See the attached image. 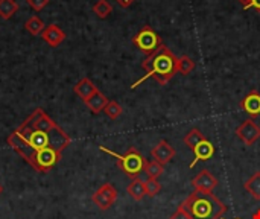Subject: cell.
<instances>
[{
	"instance_id": "obj_1",
	"label": "cell",
	"mask_w": 260,
	"mask_h": 219,
	"mask_svg": "<svg viewBox=\"0 0 260 219\" xmlns=\"http://www.w3.org/2000/svg\"><path fill=\"white\" fill-rule=\"evenodd\" d=\"M72 139L61 130L41 108H37L9 137L8 145L20 155L24 162L30 163L34 155L46 148H53L62 152Z\"/></svg>"
},
{
	"instance_id": "obj_2",
	"label": "cell",
	"mask_w": 260,
	"mask_h": 219,
	"mask_svg": "<svg viewBox=\"0 0 260 219\" xmlns=\"http://www.w3.org/2000/svg\"><path fill=\"white\" fill-rule=\"evenodd\" d=\"M177 62H178V58L172 53L171 49H168V46L163 44L157 52H154L146 59H143L142 69L146 73L139 81H136L131 85V88H137L148 78H154L160 85H166L175 76V73H178Z\"/></svg>"
},
{
	"instance_id": "obj_3",
	"label": "cell",
	"mask_w": 260,
	"mask_h": 219,
	"mask_svg": "<svg viewBox=\"0 0 260 219\" xmlns=\"http://www.w3.org/2000/svg\"><path fill=\"white\" fill-rule=\"evenodd\" d=\"M183 209L190 219H221L227 212V206L213 192L195 191L183 203Z\"/></svg>"
},
{
	"instance_id": "obj_4",
	"label": "cell",
	"mask_w": 260,
	"mask_h": 219,
	"mask_svg": "<svg viewBox=\"0 0 260 219\" xmlns=\"http://www.w3.org/2000/svg\"><path fill=\"white\" fill-rule=\"evenodd\" d=\"M99 149L102 152H107L110 155H113L114 159H117V168L128 177L131 178H137L142 172H145V166H146V159L136 149V148H129L125 154H117L111 149H107L105 146H99Z\"/></svg>"
},
{
	"instance_id": "obj_5",
	"label": "cell",
	"mask_w": 260,
	"mask_h": 219,
	"mask_svg": "<svg viewBox=\"0 0 260 219\" xmlns=\"http://www.w3.org/2000/svg\"><path fill=\"white\" fill-rule=\"evenodd\" d=\"M133 43L134 46L143 52L145 55H152L154 52H157L161 46H163V40L161 37L151 27V26H143L134 37H133Z\"/></svg>"
},
{
	"instance_id": "obj_6",
	"label": "cell",
	"mask_w": 260,
	"mask_h": 219,
	"mask_svg": "<svg viewBox=\"0 0 260 219\" xmlns=\"http://www.w3.org/2000/svg\"><path fill=\"white\" fill-rule=\"evenodd\" d=\"M117 200V191L113 184L105 183L102 184L91 197V201L101 209V210H108Z\"/></svg>"
},
{
	"instance_id": "obj_7",
	"label": "cell",
	"mask_w": 260,
	"mask_h": 219,
	"mask_svg": "<svg viewBox=\"0 0 260 219\" xmlns=\"http://www.w3.org/2000/svg\"><path fill=\"white\" fill-rule=\"evenodd\" d=\"M236 136L247 146H251L260 139V127L253 119H247L236 128Z\"/></svg>"
},
{
	"instance_id": "obj_8",
	"label": "cell",
	"mask_w": 260,
	"mask_h": 219,
	"mask_svg": "<svg viewBox=\"0 0 260 219\" xmlns=\"http://www.w3.org/2000/svg\"><path fill=\"white\" fill-rule=\"evenodd\" d=\"M219 181L215 175H212V172H209V169H203L193 180H192V186L195 187V191L200 192H213L218 187Z\"/></svg>"
},
{
	"instance_id": "obj_9",
	"label": "cell",
	"mask_w": 260,
	"mask_h": 219,
	"mask_svg": "<svg viewBox=\"0 0 260 219\" xmlns=\"http://www.w3.org/2000/svg\"><path fill=\"white\" fill-rule=\"evenodd\" d=\"M241 110L248 114L251 119L260 116V93L256 90H251L242 101H241Z\"/></svg>"
},
{
	"instance_id": "obj_10",
	"label": "cell",
	"mask_w": 260,
	"mask_h": 219,
	"mask_svg": "<svg viewBox=\"0 0 260 219\" xmlns=\"http://www.w3.org/2000/svg\"><path fill=\"white\" fill-rule=\"evenodd\" d=\"M192 151H193V154H195V160L190 163V169L195 168V165H197L198 162H207V160H210V159L213 157V154H215V146H213V143L209 142L207 139H203Z\"/></svg>"
},
{
	"instance_id": "obj_11",
	"label": "cell",
	"mask_w": 260,
	"mask_h": 219,
	"mask_svg": "<svg viewBox=\"0 0 260 219\" xmlns=\"http://www.w3.org/2000/svg\"><path fill=\"white\" fill-rule=\"evenodd\" d=\"M175 149L166 142V140H160L158 143H157V146L152 149V159L154 160H157L158 163H161V165H166V163H169L174 157H175Z\"/></svg>"
},
{
	"instance_id": "obj_12",
	"label": "cell",
	"mask_w": 260,
	"mask_h": 219,
	"mask_svg": "<svg viewBox=\"0 0 260 219\" xmlns=\"http://www.w3.org/2000/svg\"><path fill=\"white\" fill-rule=\"evenodd\" d=\"M41 38H43L49 46L56 47V46H59V44L66 40V34H64V30L59 29L56 24H50V26H47V27L43 30Z\"/></svg>"
},
{
	"instance_id": "obj_13",
	"label": "cell",
	"mask_w": 260,
	"mask_h": 219,
	"mask_svg": "<svg viewBox=\"0 0 260 219\" xmlns=\"http://www.w3.org/2000/svg\"><path fill=\"white\" fill-rule=\"evenodd\" d=\"M75 93L85 102L88 98H91L94 93H98L99 90H98V87L93 84V81L91 79H88V78H82L81 81H78L76 82V85H75Z\"/></svg>"
},
{
	"instance_id": "obj_14",
	"label": "cell",
	"mask_w": 260,
	"mask_h": 219,
	"mask_svg": "<svg viewBox=\"0 0 260 219\" xmlns=\"http://www.w3.org/2000/svg\"><path fill=\"white\" fill-rule=\"evenodd\" d=\"M107 104H108V98H107L104 93H101V91L94 93L91 98H88V99L85 101V105H87V107L90 108V111L94 113V114H99L101 111H104V108L107 107Z\"/></svg>"
},
{
	"instance_id": "obj_15",
	"label": "cell",
	"mask_w": 260,
	"mask_h": 219,
	"mask_svg": "<svg viewBox=\"0 0 260 219\" xmlns=\"http://www.w3.org/2000/svg\"><path fill=\"white\" fill-rule=\"evenodd\" d=\"M128 195L134 200V201H142L146 197V189H145V181H142L139 177L133 178V181L128 184Z\"/></svg>"
},
{
	"instance_id": "obj_16",
	"label": "cell",
	"mask_w": 260,
	"mask_h": 219,
	"mask_svg": "<svg viewBox=\"0 0 260 219\" xmlns=\"http://www.w3.org/2000/svg\"><path fill=\"white\" fill-rule=\"evenodd\" d=\"M244 189L254 198L260 201V171L256 172L251 178H248L245 183H244Z\"/></svg>"
},
{
	"instance_id": "obj_17",
	"label": "cell",
	"mask_w": 260,
	"mask_h": 219,
	"mask_svg": "<svg viewBox=\"0 0 260 219\" xmlns=\"http://www.w3.org/2000/svg\"><path fill=\"white\" fill-rule=\"evenodd\" d=\"M24 27H26V30H27L30 35H34V37L41 35L43 30L46 29L43 20H41L40 17H37V15H32L30 18H27V21L24 23Z\"/></svg>"
},
{
	"instance_id": "obj_18",
	"label": "cell",
	"mask_w": 260,
	"mask_h": 219,
	"mask_svg": "<svg viewBox=\"0 0 260 219\" xmlns=\"http://www.w3.org/2000/svg\"><path fill=\"white\" fill-rule=\"evenodd\" d=\"M193 70H195V61L190 56L183 55V56L178 58V62H177V72L178 73H181L183 76H187Z\"/></svg>"
},
{
	"instance_id": "obj_19",
	"label": "cell",
	"mask_w": 260,
	"mask_h": 219,
	"mask_svg": "<svg viewBox=\"0 0 260 219\" xmlns=\"http://www.w3.org/2000/svg\"><path fill=\"white\" fill-rule=\"evenodd\" d=\"M203 139H206V136H204L198 128H192V130L184 136L183 142H184V145H186L189 149H193Z\"/></svg>"
},
{
	"instance_id": "obj_20",
	"label": "cell",
	"mask_w": 260,
	"mask_h": 219,
	"mask_svg": "<svg viewBox=\"0 0 260 219\" xmlns=\"http://www.w3.org/2000/svg\"><path fill=\"white\" fill-rule=\"evenodd\" d=\"M18 11V5L15 0H0V17L9 20Z\"/></svg>"
},
{
	"instance_id": "obj_21",
	"label": "cell",
	"mask_w": 260,
	"mask_h": 219,
	"mask_svg": "<svg viewBox=\"0 0 260 219\" xmlns=\"http://www.w3.org/2000/svg\"><path fill=\"white\" fill-rule=\"evenodd\" d=\"M165 171V165L158 163L157 160H151V162H146V166H145V174L148 175V178H152V180H157Z\"/></svg>"
},
{
	"instance_id": "obj_22",
	"label": "cell",
	"mask_w": 260,
	"mask_h": 219,
	"mask_svg": "<svg viewBox=\"0 0 260 219\" xmlns=\"http://www.w3.org/2000/svg\"><path fill=\"white\" fill-rule=\"evenodd\" d=\"M104 113H105L110 119L116 120V119H119V117L122 116L123 108H122V105H120L119 102H116V101H108L107 107L104 108Z\"/></svg>"
},
{
	"instance_id": "obj_23",
	"label": "cell",
	"mask_w": 260,
	"mask_h": 219,
	"mask_svg": "<svg viewBox=\"0 0 260 219\" xmlns=\"http://www.w3.org/2000/svg\"><path fill=\"white\" fill-rule=\"evenodd\" d=\"M113 11V6L107 2V0H98L93 6V12L99 17V18H107Z\"/></svg>"
},
{
	"instance_id": "obj_24",
	"label": "cell",
	"mask_w": 260,
	"mask_h": 219,
	"mask_svg": "<svg viewBox=\"0 0 260 219\" xmlns=\"http://www.w3.org/2000/svg\"><path fill=\"white\" fill-rule=\"evenodd\" d=\"M145 189H146V197L154 198V197H157V195H158V192H160L161 186H160V183H158L157 180L148 178V180L145 181Z\"/></svg>"
},
{
	"instance_id": "obj_25",
	"label": "cell",
	"mask_w": 260,
	"mask_h": 219,
	"mask_svg": "<svg viewBox=\"0 0 260 219\" xmlns=\"http://www.w3.org/2000/svg\"><path fill=\"white\" fill-rule=\"evenodd\" d=\"M26 2L34 11H41L49 3V0H26Z\"/></svg>"
},
{
	"instance_id": "obj_26",
	"label": "cell",
	"mask_w": 260,
	"mask_h": 219,
	"mask_svg": "<svg viewBox=\"0 0 260 219\" xmlns=\"http://www.w3.org/2000/svg\"><path fill=\"white\" fill-rule=\"evenodd\" d=\"M171 219H190V216L186 213V210L183 209V206L180 204V207L177 209V212L171 216Z\"/></svg>"
},
{
	"instance_id": "obj_27",
	"label": "cell",
	"mask_w": 260,
	"mask_h": 219,
	"mask_svg": "<svg viewBox=\"0 0 260 219\" xmlns=\"http://www.w3.org/2000/svg\"><path fill=\"white\" fill-rule=\"evenodd\" d=\"M120 6H123V8H128V6H131L136 0H116Z\"/></svg>"
},
{
	"instance_id": "obj_28",
	"label": "cell",
	"mask_w": 260,
	"mask_h": 219,
	"mask_svg": "<svg viewBox=\"0 0 260 219\" xmlns=\"http://www.w3.org/2000/svg\"><path fill=\"white\" fill-rule=\"evenodd\" d=\"M248 8H254V9L260 11V0H251V3H250Z\"/></svg>"
},
{
	"instance_id": "obj_29",
	"label": "cell",
	"mask_w": 260,
	"mask_h": 219,
	"mask_svg": "<svg viewBox=\"0 0 260 219\" xmlns=\"http://www.w3.org/2000/svg\"><path fill=\"white\" fill-rule=\"evenodd\" d=\"M241 3H242V6L245 8V9H248V6H250V3H251V0H239Z\"/></svg>"
},
{
	"instance_id": "obj_30",
	"label": "cell",
	"mask_w": 260,
	"mask_h": 219,
	"mask_svg": "<svg viewBox=\"0 0 260 219\" xmlns=\"http://www.w3.org/2000/svg\"><path fill=\"white\" fill-rule=\"evenodd\" d=\"M251 219H260V209H257V210H256V212L253 213Z\"/></svg>"
},
{
	"instance_id": "obj_31",
	"label": "cell",
	"mask_w": 260,
	"mask_h": 219,
	"mask_svg": "<svg viewBox=\"0 0 260 219\" xmlns=\"http://www.w3.org/2000/svg\"><path fill=\"white\" fill-rule=\"evenodd\" d=\"M2 192H3V187L0 186V195H2Z\"/></svg>"
},
{
	"instance_id": "obj_32",
	"label": "cell",
	"mask_w": 260,
	"mask_h": 219,
	"mask_svg": "<svg viewBox=\"0 0 260 219\" xmlns=\"http://www.w3.org/2000/svg\"><path fill=\"white\" fill-rule=\"evenodd\" d=\"M221 219H222V218H221ZM236 219H241V218H236Z\"/></svg>"
}]
</instances>
